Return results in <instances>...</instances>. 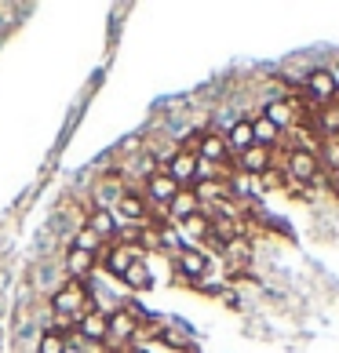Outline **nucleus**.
I'll list each match as a JSON object with an SVG mask.
<instances>
[{
  "label": "nucleus",
  "instance_id": "22",
  "mask_svg": "<svg viewBox=\"0 0 339 353\" xmlns=\"http://www.w3.org/2000/svg\"><path fill=\"white\" fill-rule=\"evenodd\" d=\"M182 230H186L193 241H208V230H212V215H204V212L190 215L186 222H182Z\"/></svg>",
  "mask_w": 339,
  "mask_h": 353
},
{
  "label": "nucleus",
  "instance_id": "3",
  "mask_svg": "<svg viewBox=\"0 0 339 353\" xmlns=\"http://www.w3.org/2000/svg\"><path fill=\"white\" fill-rule=\"evenodd\" d=\"M284 175H289L292 182H299V186H314V182L321 179V161H318V153L289 150V157H284Z\"/></svg>",
  "mask_w": 339,
  "mask_h": 353
},
{
  "label": "nucleus",
  "instance_id": "15",
  "mask_svg": "<svg viewBox=\"0 0 339 353\" xmlns=\"http://www.w3.org/2000/svg\"><path fill=\"white\" fill-rule=\"evenodd\" d=\"M226 190H230V197H241V201H249V197H259V179L249 175V172H230L226 179Z\"/></svg>",
  "mask_w": 339,
  "mask_h": 353
},
{
  "label": "nucleus",
  "instance_id": "14",
  "mask_svg": "<svg viewBox=\"0 0 339 353\" xmlns=\"http://www.w3.org/2000/svg\"><path fill=\"white\" fill-rule=\"evenodd\" d=\"M197 212H201V201H197V193H193V190H179L175 201L164 208V215L172 219V222H179V226H182L190 215H197Z\"/></svg>",
  "mask_w": 339,
  "mask_h": 353
},
{
  "label": "nucleus",
  "instance_id": "21",
  "mask_svg": "<svg viewBox=\"0 0 339 353\" xmlns=\"http://www.w3.org/2000/svg\"><path fill=\"white\" fill-rule=\"evenodd\" d=\"M37 353H70V339L62 335L59 328H51L41 335V343H37Z\"/></svg>",
  "mask_w": 339,
  "mask_h": 353
},
{
  "label": "nucleus",
  "instance_id": "11",
  "mask_svg": "<svg viewBox=\"0 0 339 353\" xmlns=\"http://www.w3.org/2000/svg\"><path fill=\"white\" fill-rule=\"evenodd\" d=\"M179 190H182V186H179L172 175H164V172H153V175L146 179V197H150L153 204H161V208L172 204Z\"/></svg>",
  "mask_w": 339,
  "mask_h": 353
},
{
  "label": "nucleus",
  "instance_id": "7",
  "mask_svg": "<svg viewBox=\"0 0 339 353\" xmlns=\"http://www.w3.org/2000/svg\"><path fill=\"white\" fill-rule=\"evenodd\" d=\"M175 266H179V273L186 281L197 284L208 273V252H201V248H179V252H175Z\"/></svg>",
  "mask_w": 339,
  "mask_h": 353
},
{
  "label": "nucleus",
  "instance_id": "19",
  "mask_svg": "<svg viewBox=\"0 0 339 353\" xmlns=\"http://www.w3.org/2000/svg\"><path fill=\"white\" fill-rule=\"evenodd\" d=\"M226 146L230 150H238V157L244 153V150H252L255 146V139H252V121H238L226 132Z\"/></svg>",
  "mask_w": 339,
  "mask_h": 353
},
{
  "label": "nucleus",
  "instance_id": "4",
  "mask_svg": "<svg viewBox=\"0 0 339 353\" xmlns=\"http://www.w3.org/2000/svg\"><path fill=\"white\" fill-rule=\"evenodd\" d=\"M303 91H307V99L325 106V102H332L339 95V77L332 70H310V77L303 81Z\"/></svg>",
  "mask_w": 339,
  "mask_h": 353
},
{
  "label": "nucleus",
  "instance_id": "5",
  "mask_svg": "<svg viewBox=\"0 0 339 353\" xmlns=\"http://www.w3.org/2000/svg\"><path fill=\"white\" fill-rule=\"evenodd\" d=\"M99 263H102V270H106L110 277L121 281L124 273H128V266L139 263V248H128V244H106V248H102V255H99Z\"/></svg>",
  "mask_w": 339,
  "mask_h": 353
},
{
  "label": "nucleus",
  "instance_id": "20",
  "mask_svg": "<svg viewBox=\"0 0 339 353\" xmlns=\"http://www.w3.org/2000/svg\"><path fill=\"white\" fill-rule=\"evenodd\" d=\"M70 248H77V252H88V255H102V248H106V244H102L99 237H95V233H91L88 226H84V222H81V226H77V233H73V244Z\"/></svg>",
  "mask_w": 339,
  "mask_h": 353
},
{
  "label": "nucleus",
  "instance_id": "1",
  "mask_svg": "<svg viewBox=\"0 0 339 353\" xmlns=\"http://www.w3.org/2000/svg\"><path fill=\"white\" fill-rule=\"evenodd\" d=\"M51 310L59 313V321H77L84 317L88 310H95V299L88 295V284L84 281H62L59 292H51Z\"/></svg>",
  "mask_w": 339,
  "mask_h": 353
},
{
  "label": "nucleus",
  "instance_id": "2",
  "mask_svg": "<svg viewBox=\"0 0 339 353\" xmlns=\"http://www.w3.org/2000/svg\"><path fill=\"white\" fill-rule=\"evenodd\" d=\"M77 343H91V346H106L110 343V317H106V310H88L84 317H77L70 346H77Z\"/></svg>",
  "mask_w": 339,
  "mask_h": 353
},
{
  "label": "nucleus",
  "instance_id": "13",
  "mask_svg": "<svg viewBox=\"0 0 339 353\" xmlns=\"http://www.w3.org/2000/svg\"><path fill=\"white\" fill-rule=\"evenodd\" d=\"M238 168L259 179L263 172H270V168H273V150H270V146H252V150H244V153L238 157Z\"/></svg>",
  "mask_w": 339,
  "mask_h": 353
},
{
  "label": "nucleus",
  "instance_id": "9",
  "mask_svg": "<svg viewBox=\"0 0 339 353\" xmlns=\"http://www.w3.org/2000/svg\"><path fill=\"white\" fill-rule=\"evenodd\" d=\"M117 212L121 219H128L132 226H142V222L150 219V208H146V197L135 190H121V197H117Z\"/></svg>",
  "mask_w": 339,
  "mask_h": 353
},
{
  "label": "nucleus",
  "instance_id": "24",
  "mask_svg": "<svg viewBox=\"0 0 339 353\" xmlns=\"http://www.w3.org/2000/svg\"><path fill=\"white\" fill-rule=\"evenodd\" d=\"M161 343H164V346H172V350H186V353L193 350V346H190V339H186V335H179V332H161Z\"/></svg>",
  "mask_w": 339,
  "mask_h": 353
},
{
  "label": "nucleus",
  "instance_id": "10",
  "mask_svg": "<svg viewBox=\"0 0 339 353\" xmlns=\"http://www.w3.org/2000/svg\"><path fill=\"white\" fill-rule=\"evenodd\" d=\"M84 226L95 233L102 244H113V241H117V230H121V222H117L113 212H106V208H91V215L84 219Z\"/></svg>",
  "mask_w": 339,
  "mask_h": 353
},
{
  "label": "nucleus",
  "instance_id": "16",
  "mask_svg": "<svg viewBox=\"0 0 339 353\" xmlns=\"http://www.w3.org/2000/svg\"><path fill=\"white\" fill-rule=\"evenodd\" d=\"M263 117H267L270 124H278L281 132L296 124V110H292L289 99H273V102H267V106H263Z\"/></svg>",
  "mask_w": 339,
  "mask_h": 353
},
{
  "label": "nucleus",
  "instance_id": "17",
  "mask_svg": "<svg viewBox=\"0 0 339 353\" xmlns=\"http://www.w3.org/2000/svg\"><path fill=\"white\" fill-rule=\"evenodd\" d=\"M281 135H284V132H281L278 124H270L263 113L252 117V139H255V146H270V150H273V146L281 142Z\"/></svg>",
  "mask_w": 339,
  "mask_h": 353
},
{
  "label": "nucleus",
  "instance_id": "8",
  "mask_svg": "<svg viewBox=\"0 0 339 353\" xmlns=\"http://www.w3.org/2000/svg\"><path fill=\"white\" fill-rule=\"evenodd\" d=\"M106 317H110V343H128V339L139 335V317L128 306L110 310Z\"/></svg>",
  "mask_w": 339,
  "mask_h": 353
},
{
  "label": "nucleus",
  "instance_id": "6",
  "mask_svg": "<svg viewBox=\"0 0 339 353\" xmlns=\"http://www.w3.org/2000/svg\"><path fill=\"white\" fill-rule=\"evenodd\" d=\"M161 172H164V175H172L182 190H190V186H193V179H197V157L179 150V153H172V157L164 161Z\"/></svg>",
  "mask_w": 339,
  "mask_h": 353
},
{
  "label": "nucleus",
  "instance_id": "23",
  "mask_svg": "<svg viewBox=\"0 0 339 353\" xmlns=\"http://www.w3.org/2000/svg\"><path fill=\"white\" fill-rule=\"evenodd\" d=\"M278 186H289V175H284L281 164H273L270 172L259 175V190H278Z\"/></svg>",
  "mask_w": 339,
  "mask_h": 353
},
{
  "label": "nucleus",
  "instance_id": "18",
  "mask_svg": "<svg viewBox=\"0 0 339 353\" xmlns=\"http://www.w3.org/2000/svg\"><path fill=\"white\" fill-rule=\"evenodd\" d=\"M121 284H124V288H132V292H150V288H153V273H150V266L139 259V263L128 266V273L121 277Z\"/></svg>",
  "mask_w": 339,
  "mask_h": 353
},
{
  "label": "nucleus",
  "instance_id": "12",
  "mask_svg": "<svg viewBox=\"0 0 339 353\" xmlns=\"http://www.w3.org/2000/svg\"><path fill=\"white\" fill-rule=\"evenodd\" d=\"M95 266H99V259L88 255V252H77V248H70V252L62 255V270H66L70 281H88L91 273H95Z\"/></svg>",
  "mask_w": 339,
  "mask_h": 353
}]
</instances>
